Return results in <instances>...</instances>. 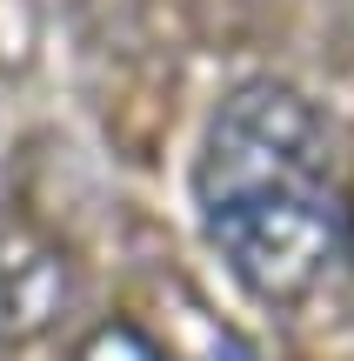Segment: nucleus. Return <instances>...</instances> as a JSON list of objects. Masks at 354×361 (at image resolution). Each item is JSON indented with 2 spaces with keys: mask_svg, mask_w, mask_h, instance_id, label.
<instances>
[{
  "mask_svg": "<svg viewBox=\"0 0 354 361\" xmlns=\"http://www.w3.org/2000/svg\"><path fill=\"white\" fill-rule=\"evenodd\" d=\"M194 207L208 247L261 308H301L354 247L334 134L321 107L274 74L234 80L208 114Z\"/></svg>",
  "mask_w": 354,
  "mask_h": 361,
  "instance_id": "obj_1",
  "label": "nucleus"
},
{
  "mask_svg": "<svg viewBox=\"0 0 354 361\" xmlns=\"http://www.w3.org/2000/svg\"><path fill=\"white\" fill-rule=\"evenodd\" d=\"M67 301H74V261L47 234L13 228L0 241V348H20V341L47 335Z\"/></svg>",
  "mask_w": 354,
  "mask_h": 361,
  "instance_id": "obj_2",
  "label": "nucleus"
},
{
  "mask_svg": "<svg viewBox=\"0 0 354 361\" xmlns=\"http://www.w3.org/2000/svg\"><path fill=\"white\" fill-rule=\"evenodd\" d=\"M74 361H167L154 348V341L141 335V328H127V322H107V328H94L87 341H80V355Z\"/></svg>",
  "mask_w": 354,
  "mask_h": 361,
  "instance_id": "obj_3",
  "label": "nucleus"
}]
</instances>
